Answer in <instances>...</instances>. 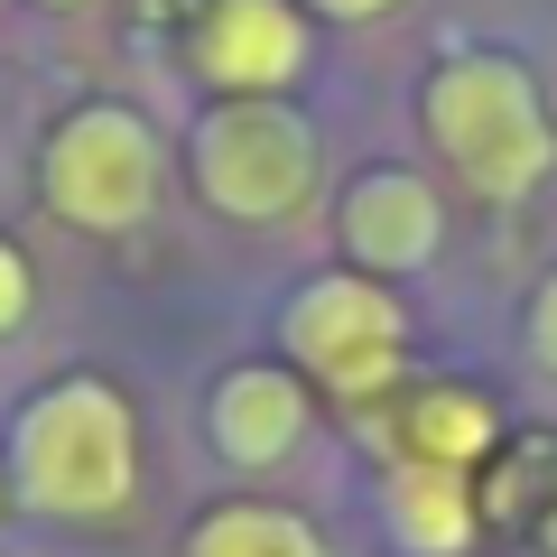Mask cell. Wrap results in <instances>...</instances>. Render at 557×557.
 Returning <instances> with one entry per match:
<instances>
[{"mask_svg":"<svg viewBox=\"0 0 557 557\" xmlns=\"http://www.w3.org/2000/svg\"><path fill=\"white\" fill-rule=\"evenodd\" d=\"M307 10L298 0H205L186 28V65L223 102H270L307 75Z\"/></svg>","mask_w":557,"mask_h":557,"instance_id":"obj_6","label":"cell"},{"mask_svg":"<svg viewBox=\"0 0 557 557\" xmlns=\"http://www.w3.org/2000/svg\"><path fill=\"white\" fill-rule=\"evenodd\" d=\"M307 409H317V399H307L298 372H278V362H233V372L214 381V399H205V418H214V456L242 465V474L298 456Z\"/></svg>","mask_w":557,"mask_h":557,"instance_id":"obj_8","label":"cell"},{"mask_svg":"<svg viewBox=\"0 0 557 557\" xmlns=\"http://www.w3.org/2000/svg\"><path fill=\"white\" fill-rule=\"evenodd\" d=\"M10 493L38 520H121L139 493V418L102 372H65L10 428Z\"/></svg>","mask_w":557,"mask_h":557,"instance_id":"obj_2","label":"cell"},{"mask_svg":"<svg viewBox=\"0 0 557 557\" xmlns=\"http://www.w3.org/2000/svg\"><path fill=\"white\" fill-rule=\"evenodd\" d=\"M381 520L409 557H465L474 548V483L456 465H428V456H399L391 483H381Z\"/></svg>","mask_w":557,"mask_h":557,"instance_id":"obj_9","label":"cell"},{"mask_svg":"<svg viewBox=\"0 0 557 557\" xmlns=\"http://www.w3.org/2000/svg\"><path fill=\"white\" fill-rule=\"evenodd\" d=\"M530 362L557 381V270L539 278V298H530Z\"/></svg>","mask_w":557,"mask_h":557,"instance_id":"obj_13","label":"cell"},{"mask_svg":"<svg viewBox=\"0 0 557 557\" xmlns=\"http://www.w3.org/2000/svg\"><path fill=\"white\" fill-rule=\"evenodd\" d=\"M28 307H38V278H28L20 242L0 233V335H20V325H28Z\"/></svg>","mask_w":557,"mask_h":557,"instance_id":"obj_12","label":"cell"},{"mask_svg":"<svg viewBox=\"0 0 557 557\" xmlns=\"http://www.w3.org/2000/svg\"><path fill=\"white\" fill-rule=\"evenodd\" d=\"M325 159L298 102H205V121L186 131V186L214 205L223 223H288L307 214Z\"/></svg>","mask_w":557,"mask_h":557,"instance_id":"obj_3","label":"cell"},{"mask_svg":"<svg viewBox=\"0 0 557 557\" xmlns=\"http://www.w3.org/2000/svg\"><path fill=\"white\" fill-rule=\"evenodd\" d=\"M399 428H409V456L456 465V474H474V456L493 446V409H483L474 391H418L409 409H399Z\"/></svg>","mask_w":557,"mask_h":557,"instance_id":"obj_11","label":"cell"},{"mask_svg":"<svg viewBox=\"0 0 557 557\" xmlns=\"http://www.w3.org/2000/svg\"><path fill=\"white\" fill-rule=\"evenodd\" d=\"M278 335H288L298 372H317L335 399H381L399 381V362H409V317L362 270L307 278L298 298H288V317H278Z\"/></svg>","mask_w":557,"mask_h":557,"instance_id":"obj_5","label":"cell"},{"mask_svg":"<svg viewBox=\"0 0 557 557\" xmlns=\"http://www.w3.org/2000/svg\"><path fill=\"white\" fill-rule=\"evenodd\" d=\"M38 196L57 223H75V233H139V223L159 214L168 196V149L159 131L131 112V102H84V112H65L57 131H47L38 149Z\"/></svg>","mask_w":557,"mask_h":557,"instance_id":"obj_4","label":"cell"},{"mask_svg":"<svg viewBox=\"0 0 557 557\" xmlns=\"http://www.w3.org/2000/svg\"><path fill=\"white\" fill-rule=\"evenodd\" d=\"M186 557H325V539L278 502H214L186 530Z\"/></svg>","mask_w":557,"mask_h":557,"instance_id":"obj_10","label":"cell"},{"mask_svg":"<svg viewBox=\"0 0 557 557\" xmlns=\"http://www.w3.org/2000/svg\"><path fill=\"white\" fill-rule=\"evenodd\" d=\"M335 242H344V270L362 278H418L446 251V205L418 168H362L335 205Z\"/></svg>","mask_w":557,"mask_h":557,"instance_id":"obj_7","label":"cell"},{"mask_svg":"<svg viewBox=\"0 0 557 557\" xmlns=\"http://www.w3.org/2000/svg\"><path fill=\"white\" fill-rule=\"evenodd\" d=\"M418 121H428V149L446 159V177L483 205L539 196L557 168V121L539 102L530 65L493 57V47H446V65L418 94Z\"/></svg>","mask_w":557,"mask_h":557,"instance_id":"obj_1","label":"cell"},{"mask_svg":"<svg viewBox=\"0 0 557 557\" xmlns=\"http://www.w3.org/2000/svg\"><path fill=\"white\" fill-rule=\"evenodd\" d=\"M47 10H75V0H47Z\"/></svg>","mask_w":557,"mask_h":557,"instance_id":"obj_15","label":"cell"},{"mask_svg":"<svg viewBox=\"0 0 557 557\" xmlns=\"http://www.w3.org/2000/svg\"><path fill=\"white\" fill-rule=\"evenodd\" d=\"M0 502H10V493H0Z\"/></svg>","mask_w":557,"mask_h":557,"instance_id":"obj_16","label":"cell"},{"mask_svg":"<svg viewBox=\"0 0 557 557\" xmlns=\"http://www.w3.org/2000/svg\"><path fill=\"white\" fill-rule=\"evenodd\" d=\"M307 10H325V20H391V10H399V0H307Z\"/></svg>","mask_w":557,"mask_h":557,"instance_id":"obj_14","label":"cell"}]
</instances>
